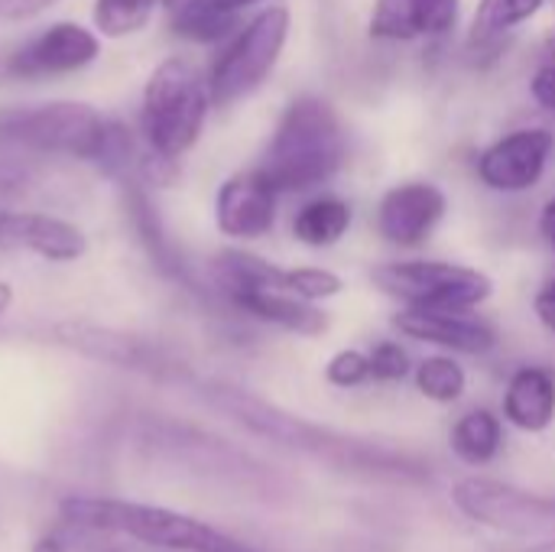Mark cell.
<instances>
[{"label":"cell","instance_id":"1","mask_svg":"<svg viewBox=\"0 0 555 552\" xmlns=\"http://www.w3.org/2000/svg\"><path fill=\"white\" fill-rule=\"evenodd\" d=\"M202 397L218 413H224L228 420L244 426L247 433H254V436H260L280 449H289V452L309 455L315 462L335 465L341 472H358V475H371V478H393V482L429 478V472L403 452H393V449L367 442V439L341 436V433L325 429V426H315L309 420H299V416L241 390V387L202 384Z\"/></svg>","mask_w":555,"mask_h":552},{"label":"cell","instance_id":"2","mask_svg":"<svg viewBox=\"0 0 555 552\" xmlns=\"http://www.w3.org/2000/svg\"><path fill=\"white\" fill-rule=\"evenodd\" d=\"M348 159V133L338 107L322 94H296L257 163L280 195L319 192Z\"/></svg>","mask_w":555,"mask_h":552},{"label":"cell","instance_id":"3","mask_svg":"<svg viewBox=\"0 0 555 552\" xmlns=\"http://www.w3.org/2000/svg\"><path fill=\"white\" fill-rule=\"evenodd\" d=\"M62 517L81 530L98 534H124L137 543L169 552H257L254 547L228 537L224 530L195 521L189 514L140 504V501H117V498H65Z\"/></svg>","mask_w":555,"mask_h":552},{"label":"cell","instance_id":"4","mask_svg":"<svg viewBox=\"0 0 555 552\" xmlns=\"http://www.w3.org/2000/svg\"><path fill=\"white\" fill-rule=\"evenodd\" d=\"M211 88L208 78L189 59H166L153 68L143 88V137L146 146L166 159L185 156L208 120L211 111Z\"/></svg>","mask_w":555,"mask_h":552},{"label":"cell","instance_id":"5","mask_svg":"<svg viewBox=\"0 0 555 552\" xmlns=\"http://www.w3.org/2000/svg\"><path fill=\"white\" fill-rule=\"evenodd\" d=\"M289 29H293V13L283 3H270L257 10L250 20H244L224 39V49L218 52L208 72L211 101L218 107H228L263 88V81L273 75V68L283 59Z\"/></svg>","mask_w":555,"mask_h":552},{"label":"cell","instance_id":"6","mask_svg":"<svg viewBox=\"0 0 555 552\" xmlns=\"http://www.w3.org/2000/svg\"><path fill=\"white\" fill-rule=\"evenodd\" d=\"M371 283L406 309H452L478 312L494 296V280L468 264L455 260H387L371 270Z\"/></svg>","mask_w":555,"mask_h":552},{"label":"cell","instance_id":"7","mask_svg":"<svg viewBox=\"0 0 555 552\" xmlns=\"http://www.w3.org/2000/svg\"><path fill=\"white\" fill-rule=\"evenodd\" d=\"M104 124L107 120L81 101L0 107V146L91 163L104 137Z\"/></svg>","mask_w":555,"mask_h":552},{"label":"cell","instance_id":"8","mask_svg":"<svg viewBox=\"0 0 555 552\" xmlns=\"http://www.w3.org/2000/svg\"><path fill=\"white\" fill-rule=\"evenodd\" d=\"M452 501L478 527L517 537L555 540V498H543L494 478H462L452 488Z\"/></svg>","mask_w":555,"mask_h":552},{"label":"cell","instance_id":"9","mask_svg":"<svg viewBox=\"0 0 555 552\" xmlns=\"http://www.w3.org/2000/svg\"><path fill=\"white\" fill-rule=\"evenodd\" d=\"M555 156V133L550 127L530 124L507 130L475 156V176L488 192L524 195L533 192Z\"/></svg>","mask_w":555,"mask_h":552},{"label":"cell","instance_id":"10","mask_svg":"<svg viewBox=\"0 0 555 552\" xmlns=\"http://www.w3.org/2000/svg\"><path fill=\"white\" fill-rule=\"evenodd\" d=\"M449 215V195L433 179L393 182L374 208L377 238L397 251H420Z\"/></svg>","mask_w":555,"mask_h":552},{"label":"cell","instance_id":"11","mask_svg":"<svg viewBox=\"0 0 555 552\" xmlns=\"http://www.w3.org/2000/svg\"><path fill=\"white\" fill-rule=\"evenodd\" d=\"M52 338L55 345L75 351V355H85L91 361H101V364H114V368H124V371H137V374H150V377H176L179 368L172 364V358L133 335V332H120V329H107V325H98V322H81V319H72V322H59L52 329Z\"/></svg>","mask_w":555,"mask_h":552},{"label":"cell","instance_id":"12","mask_svg":"<svg viewBox=\"0 0 555 552\" xmlns=\"http://www.w3.org/2000/svg\"><path fill=\"white\" fill-rule=\"evenodd\" d=\"M280 192L254 166L221 182L215 195V224L231 241H260L276 228Z\"/></svg>","mask_w":555,"mask_h":552},{"label":"cell","instance_id":"13","mask_svg":"<svg viewBox=\"0 0 555 552\" xmlns=\"http://www.w3.org/2000/svg\"><path fill=\"white\" fill-rule=\"evenodd\" d=\"M390 325L413 342L436 345L449 355H491L498 348V329L478 312H452V309H406L400 306Z\"/></svg>","mask_w":555,"mask_h":552},{"label":"cell","instance_id":"14","mask_svg":"<svg viewBox=\"0 0 555 552\" xmlns=\"http://www.w3.org/2000/svg\"><path fill=\"white\" fill-rule=\"evenodd\" d=\"M465 0H374L367 33L377 42H439L459 29Z\"/></svg>","mask_w":555,"mask_h":552},{"label":"cell","instance_id":"15","mask_svg":"<svg viewBox=\"0 0 555 552\" xmlns=\"http://www.w3.org/2000/svg\"><path fill=\"white\" fill-rule=\"evenodd\" d=\"M101 52V39L94 29L81 23H52L39 36H33L13 59L10 72L20 78H46V75H68L91 65Z\"/></svg>","mask_w":555,"mask_h":552},{"label":"cell","instance_id":"16","mask_svg":"<svg viewBox=\"0 0 555 552\" xmlns=\"http://www.w3.org/2000/svg\"><path fill=\"white\" fill-rule=\"evenodd\" d=\"M0 247L42 257L49 264H72L85 257L88 238L72 221L46 211H0Z\"/></svg>","mask_w":555,"mask_h":552},{"label":"cell","instance_id":"17","mask_svg":"<svg viewBox=\"0 0 555 552\" xmlns=\"http://www.w3.org/2000/svg\"><path fill=\"white\" fill-rule=\"evenodd\" d=\"M231 299L234 309H241L244 316L283 329L289 335H302V338H319L328 332V316L319 303L299 299L280 286H241L224 293Z\"/></svg>","mask_w":555,"mask_h":552},{"label":"cell","instance_id":"18","mask_svg":"<svg viewBox=\"0 0 555 552\" xmlns=\"http://www.w3.org/2000/svg\"><path fill=\"white\" fill-rule=\"evenodd\" d=\"M504 420L520 433H546L555 423V374L543 364H524L504 387Z\"/></svg>","mask_w":555,"mask_h":552},{"label":"cell","instance_id":"19","mask_svg":"<svg viewBox=\"0 0 555 552\" xmlns=\"http://www.w3.org/2000/svg\"><path fill=\"white\" fill-rule=\"evenodd\" d=\"M354 224V208L335 192H319L302 202L293 215V241L309 251H328L348 238Z\"/></svg>","mask_w":555,"mask_h":552},{"label":"cell","instance_id":"20","mask_svg":"<svg viewBox=\"0 0 555 552\" xmlns=\"http://www.w3.org/2000/svg\"><path fill=\"white\" fill-rule=\"evenodd\" d=\"M546 3L550 0H478V7L472 13V26H468L472 55H478V52L501 55L507 39L524 23L537 20Z\"/></svg>","mask_w":555,"mask_h":552},{"label":"cell","instance_id":"21","mask_svg":"<svg viewBox=\"0 0 555 552\" xmlns=\"http://www.w3.org/2000/svg\"><path fill=\"white\" fill-rule=\"evenodd\" d=\"M127 211H130V221L146 247V254L153 257V264L172 277V280H185V264H182V254L176 251V244L169 241L166 228H163V218L156 215L153 202H150V192L143 189V182L137 179H127Z\"/></svg>","mask_w":555,"mask_h":552},{"label":"cell","instance_id":"22","mask_svg":"<svg viewBox=\"0 0 555 552\" xmlns=\"http://www.w3.org/2000/svg\"><path fill=\"white\" fill-rule=\"evenodd\" d=\"M449 446L465 465H488L498 459V452L504 446V423L498 413L475 407L455 420V426L449 433Z\"/></svg>","mask_w":555,"mask_h":552},{"label":"cell","instance_id":"23","mask_svg":"<svg viewBox=\"0 0 555 552\" xmlns=\"http://www.w3.org/2000/svg\"><path fill=\"white\" fill-rule=\"evenodd\" d=\"M416 390L433 403H459L468 390V374L452 355H429L413 368Z\"/></svg>","mask_w":555,"mask_h":552},{"label":"cell","instance_id":"24","mask_svg":"<svg viewBox=\"0 0 555 552\" xmlns=\"http://www.w3.org/2000/svg\"><path fill=\"white\" fill-rule=\"evenodd\" d=\"M159 0H98L94 3V29L107 39H124L140 33L156 10Z\"/></svg>","mask_w":555,"mask_h":552},{"label":"cell","instance_id":"25","mask_svg":"<svg viewBox=\"0 0 555 552\" xmlns=\"http://www.w3.org/2000/svg\"><path fill=\"white\" fill-rule=\"evenodd\" d=\"M276 286L309 303H325L345 293V280L328 267H280Z\"/></svg>","mask_w":555,"mask_h":552},{"label":"cell","instance_id":"26","mask_svg":"<svg viewBox=\"0 0 555 552\" xmlns=\"http://www.w3.org/2000/svg\"><path fill=\"white\" fill-rule=\"evenodd\" d=\"M367 358H371V381H377V384H400L416 368L406 345H400L397 338H380L367 351Z\"/></svg>","mask_w":555,"mask_h":552},{"label":"cell","instance_id":"27","mask_svg":"<svg viewBox=\"0 0 555 552\" xmlns=\"http://www.w3.org/2000/svg\"><path fill=\"white\" fill-rule=\"evenodd\" d=\"M325 381L338 390H354L371 381V358L361 348H341L325 364Z\"/></svg>","mask_w":555,"mask_h":552},{"label":"cell","instance_id":"28","mask_svg":"<svg viewBox=\"0 0 555 552\" xmlns=\"http://www.w3.org/2000/svg\"><path fill=\"white\" fill-rule=\"evenodd\" d=\"M530 94L543 111L555 114V65H546V62L537 65V72L530 78Z\"/></svg>","mask_w":555,"mask_h":552},{"label":"cell","instance_id":"29","mask_svg":"<svg viewBox=\"0 0 555 552\" xmlns=\"http://www.w3.org/2000/svg\"><path fill=\"white\" fill-rule=\"evenodd\" d=\"M52 3L55 0H0V16L3 20H29Z\"/></svg>","mask_w":555,"mask_h":552},{"label":"cell","instance_id":"30","mask_svg":"<svg viewBox=\"0 0 555 552\" xmlns=\"http://www.w3.org/2000/svg\"><path fill=\"white\" fill-rule=\"evenodd\" d=\"M533 312H537V319L543 322V329L555 335V290L543 286V290L533 296Z\"/></svg>","mask_w":555,"mask_h":552},{"label":"cell","instance_id":"31","mask_svg":"<svg viewBox=\"0 0 555 552\" xmlns=\"http://www.w3.org/2000/svg\"><path fill=\"white\" fill-rule=\"evenodd\" d=\"M540 234H543V241L550 244V251L555 254V195L540 211Z\"/></svg>","mask_w":555,"mask_h":552},{"label":"cell","instance_id":"32","mask_svg":"<svg viewBox=\"0 0 555 552\" xmlns=\"http://www.w3.org/2000/svg\"><path fill=\"white\" fill-rule=\"evenodd\" d=\"M211 7H218V10H224V13H234V16H241L244 10H250V7H257V3H263V0H208Z\"/></svg>","mask_w":555,"mask_h":552},{"label":"cell","instance_id":"33","mask_svg":"<svg viewBox=\"0 0 555 552\" xmlns=\"http://www.w3.org/2000/svg\"><path fill=\"white\" fill-rule=\"evenodd\" d=\"M29 552H65V547H62V540H59V537H39Z\"/></svg>","mask_w":555,"mask_h":552},{"label":"cell","instance_id":"34","mask_svg":"<svg viewBox=\"0 0 555 552\" xmlns=\"http://www.w3.org/2000/svg\"><path fill=\"white\" fill-rule=\"evenodd\" d=\"M543 62L546 65H555V33L546 39V49H543Z\"/></svg>","mask_w":555,"mask_h":552},{"label":"cell","instance_id":"35","mask_svg":"<svg viewBox=\"0 0 555 552\" xmlns=\"http://www.w3.org/2000/svg\"><path fill=\"white\" fill-rule=\"evenodd\" d=\"M10 299H13V293H10V286H7V283H0V316L7 312V306H10Z\"/></svg>","mask_w":555,"mask_h":552},{"label":"cell","instance_id":"36","mask_svg":"<svg viewBox=\"0 0 555 552\" xmlns=\"http://www.w3.org/2000/svg\"><path fill=\"white\" fill-rule=\"evenodd\" d=\"M159 3H163V7H166L169 13H176V10H179V7H185L189 0H159Z\"/></svg>","mask_w":555,"mask_h":552},{"label":"cell","instance_id":"37","mask_svg":"<svg viewBox=\"0 0 555 552\" xmlns=\"http://www.w3.org/2000/svg\"><path fill=\"white\" fill-rule=\"evenodd\" d=\"M530 552H555V540H546V543H540V547H533Z\"/></svg>","mask_w":555,"mask_h":552},{"label":"cell","instance_id":"38","mask_svg":"<svg viewBox=\"0 0 555 552\" xmlns=\"http://www.w3.org/2000/svg\"><path fill=\"white\" fill-rule=\"evenodd\" d=\"M546 286H550V290H555V277H553V280H550V283H546Z\"/></svg>","mask_w":555,"mask_h":552}]
</instances>
